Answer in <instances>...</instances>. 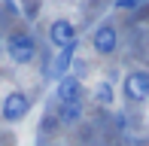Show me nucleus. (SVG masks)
Returning <instances> with one entry per match:
<instances>
[{"label":"nucleus","mask_w":149,"mask_h":146,"mask_svg":"<svg viewBox=\"0 0 149 146\" xmlns=\"http://www.w3.org/2000/svg\"><path fill=\"white\" fill-rule=\"evenodd\" d=\"M140 0H116V9H137Z\"/></svg>","instance_id":"nucleus-11"},{"label":"nucleus","mask_w":149,"mask_h":146,"mask_svg":"<svg viewBox=\"0 0 149 146\" xmlns=\"http://www.w3.org/2000/svg\"><path fill=\"white\" fill-rule=\"evenodd\" d=\"M3 40H6V34H3V31H0V49H3Z\"/></svg>","instance_id":"nucleus-13"},{"label":"nucleus","mask_w":149,"mask_h":146,"mask_svg":"<svg viewBox=\"0 0 149 146\" xmlns=\"http://www.w3.org/2000/svg\"><path fill=\"white\" fill-rule=\"evenodd\" d=\"M22 9H24V15H28V18H31V22H33V18H37V15H40V0H31V3H24V6H22Z\"/></svg>","instance_id":"nucleus-10"},{"label":"nucleus","mask_w":149,"mask_h":146,"mask_svg":"<svg viewBox=\"0 0 149 146\" xmlns=\"http://www.w3.org/2000/svg\"><path fill=\"white\" fill-rule=\"evenodd\" d=\"M82 79H76L73 73H67V76H61L58 79V85H55V97H58V104H82Z\"/></svg>","instance_id":"nucleus-5"},{"label":"nucleus","mask_w":149,"mask_h":146,"mask_svg":"<svg viewBox=\"0 0 149 146\" xmlns=\"http://www.w3.org/2000/svg\"><path fill=\"white\" fill-rule=\"evenodd\" d=\"M82 119V104H61L58 107V122L61 125H73Z\"/></svg>","instance_id":"nucleus-8"},{"label":"nucleus","mask_w":149,"mask_h":146,"mask_svg":"<svg viewBox=\"0 0 149 146\" xmlns=\"http://www.w3.org/2000/svg\"><path fill=\"white\" fill-rule=\"evenodd\" d=\"M113 97H116V95H113V85L107 82V79L94 85V101H97L100 107H110V104H113Z\"/></svg>","instance_id":"nucleus-9"},{"label":"nucleus","mask_w":149,"mask_h":146,"mask_svg":"<svg viewBox=\"0 0 149 146\" xmlns=\"http://www.w3.org/2000/svg\"><path fill=\"white\" fill-rule=\"evenodd\" d=\"M122 91H125V97H128L131 104L149 101V73H146V70H131V73H125Z\"/></svg>","instance_id":"nucleus-4"},{"label":"nucleus","mask_w":149,"mask_h":146,"mask_svg":"<svg viewBox=\"0 0 149 146\" xmlns=\"http://www.w3.org/2000/svg\"><path fill=\"white\" fill-rule=\"evenodd\" d=\"M28 113H31V97L24 95V91H9V95L3 97V104H0V116H3V122H9V125L22 122Z\"/></svg>","instance_id":"nucleus-3"},{"label":"nucleus","mask_w":149,"mask_h":146,"mask_svg":"<svg viewBox=\"0 0 149 146\" xmlns=\"http://www.w3.org/2000/svg\"><path fill=\"white\" fill-rule=\"evenodd\" d=\"M49 43L55 46L58 52H76L79 46V37H76V28H73V22H67V18H55V22L49 24Z\"/></svg>","instance_id":"nucleus-2"},{"label":"nucleus","mask_w":149,"mask_h":146,"mask_svg":"<svg viewBox=\"0 0 149 146\" xmlns=\"http://www.w3.org/2000/svg\"><path fill=\"white\" fill-rule=\"evenodd\" d=\"M91 46H94V52H97V55H113V52H116V46H119V31L113 28L110 22H104V24L91 34Z\"/></svg>","instance_id":"nucleus-6"},{"label":"nucleus","mask_w":149,"mask_h":146,"mask_svg":"<svg viewBox=\"0 0 149 146\" xmlns=\"http://www.w3.org/2000/svg\"><path fill=\"white\" fill-rule=\"evenodd\" d=\"M134 146H149V140H134Z\"/></svg>","instance_id":"nucleus-12"},{"label":"nucleus","mask_w":149,"mask_h":146,"mask_svg":"<svg viewBox=\"0 0 149 146\" xmlns=\"http://www.w3.org/2000/svg\"><path fill=\"white\" fill-rule=\"evenodd\" d=\"M3 46H6V55H9L12 64H31L37 58V40H33L31 31H12L3 40Z\"/></svg>","instance_id":"nucleus-1"},{"label":"nucleus","mask_w":149,"mask_h":146,"mask_svg":"<svg viewBox=\"0 0 149 146\" xmlns=\"http://www.w3.org/2000/svg\"><path fill=\"white\" fill-rule=\"evenodd\" d=\"M70 67H73V52L67 49V52H58L55 58H49L46 67H43V73H46V79H55V82H58L61 76L70 73Z\"/></svg>","instance_id":"nucleus-7"},{"label":"nucleus","mask_w":149,"mask_h":146,"mask_svg":"<svg viewBox=\"0 0 149 146\" xmlns=\"http://www.w3.org/2000/svg\"><path fill=\"white\" fill-rule=\"evenodd\" d=\"M18 3H22V6H24V3H31V0H18Z\"/></svg>","instance_id":"nucleus-14"}]
</instances>
